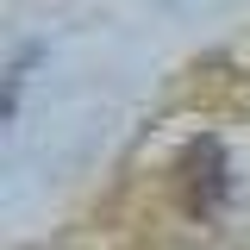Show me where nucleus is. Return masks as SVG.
Returning a JSON list of instances; mask_svg holds the SVG:
<instances>
[{
	"label": "nucleus",
	"mask_w": 250,
	"mask_h": 250,
	"mask_svg": "<svg viewBox=\"0 0 250 250\" xmlns=\"http://www.w3.org/2000/svg\"><path fill=\"white\" fill-rule=\"evenodd\" d=\"M182 200H188L194 219L225 213V200H231V163H225V144L219 138L188 144V156H182Z\"/></svg>",
	"instance_id": "nucleus-1"
}]
</instances>
